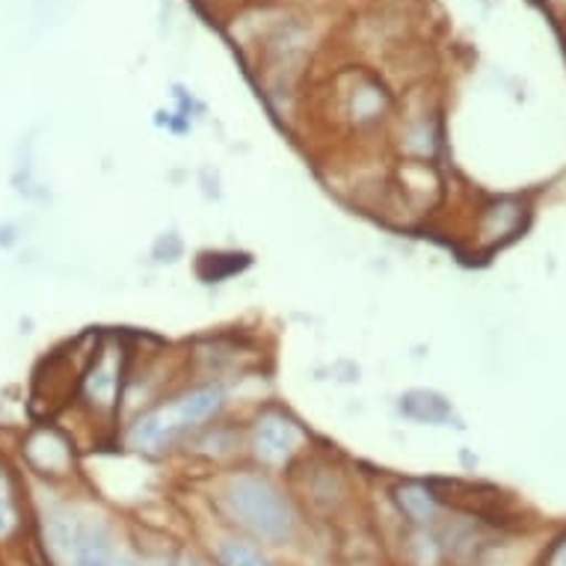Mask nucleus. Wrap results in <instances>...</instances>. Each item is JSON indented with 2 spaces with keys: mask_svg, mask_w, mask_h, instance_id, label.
<instances>
[{
  "mask_svg": "<svg viewBox=\"0 0 566 566\" xmlns=\"http://www.w3.org/2000/svg\"><path fill=\"white\" fill-rule=\"evenodd\" d=\"M21 531V502L15 490V478L0 460V543H7Z\"/></svg>",
  "mask_w": 566,
  "mask_h": 566,
  "instance_id": "6e6552de",
  "label": "nucleus"
},
{
  "mask_svg": "<svg viewBox=\"0 0 566 566\" xmlns=\"http://www.w3.org/2000/svg\"><path fill=\"white\" fill-rule=\"evenodd\" d=\"M303 446V430L285 418L282 412H264L255 421V437H252V448L261 463L282 465L289 463L291 457L297 454Z\"/></svg>",
  "mask_w": 566,
  "mask_h": 566,
  "instance_id": "39448f33",
  "label": "nucleus"
},
{
  "mask_svg": "<svg viewBox=\"0 0 566 566\" xmlns=\"http://www.w3.org/2000/svg\"><path fill=\"white\" fill-rule=\"evenodd\" d=\"M122 391V350L102 347L81 377V395L98 412H113Z\"/></svg>",
  "mask_w": 566,
  "mask_h": 566,
  "instance_id": "20e7f679",
  "label": "nucleus"
},
{
  "mask_svg": "<svg viewBox=\"0 0 566 566\" xmlns=\"http://www.w3.org/2000/svg\"><path fill=\"white\" fill-rule=\"evenodd\" d=\"M21 457L24 463L42 478H65L75 465V451L72 442L54 428H33L21 442Z\"/></svg>",
  "mask_w": 566,
  "mask_h": 566,
  "instance_id": "7ed1b4c3",
  "label": "nucleus"
},
{
  "mask_svg": "<svg viewBox=\"0 0 566 566\" xmlns=\"http://www.w3.org/2000/svg\"><path fill=\"white\" fill-rule=\"evenodd\" d=\"M546 566H566V537L552 548V555H548Z\"/></svg>",
  "mask_w": 566,
  "mask_h": 566,
  "instance_id": "9b49d317",
  "label": "nucleus"
},
{
  "mask_svg": "<svg viewBox=\"0 0 566 566\" xmlns=\"http://www.w3.org/2000/svg\"><path fill=\"white\" fill-rule=\"evenodd\" d=\"M111 566H139L137 560H134V557H128V555H119V552H116V557H113V564Z\"/></svg>",
  "mask_w": 566,
  "mask_h": 566,
  "instance_id": "ddd939ff",
  "label": "nucleus"
},
{
  "mask_svg": "<svg viewBox=\"0 0 566 566\" xmlns=\"http://www.w3.org/2000/svg\"><path fill=\"white\" fill-rule=\"evenodd\" d=\"M223 407V389L220 386H199V389L187 391L181 398L169 400L164 407L151 409L149 416H143L130 428L128 446L146 454L164 451L172 446L181 433L199 428L202 421L220 412Z\"/></svg>",
  "mask_w": 566,
  "mask_h": 566,
  "instance_id": "f03ea898",
  "label": "nucleus"
},
{
  "mask_svg": "<svg viewBox=\"0 0 566 566\" xmlns=\"http://www.w3.org/2000/svg\"><path fill=\"white\" fill-rule=\"evenodd\" d=\"M522 223H525V205L516 202V199H499L483 211L478 241L490 250L495 243H504L507 238H513L522 229Z\"/></svg>",
  "mask_w": 566,
  "mask_h": 566,
  "instance_id": "423d86ee",
  "label": "nucleus"
},
{
  "mask_svg": "<svg viewBox=\"0 0 566 566\" xmlns=\"http://www.w3.org/2000/svg\"><path fill=\"white\" fill-rule=\"evenodd\" d=\"M400 409L407 412L409 418L416 421H428V424H439V421H448L451 418V407L446 400L433 395V391H409Z\"/></svg>",
  "mask_w": 566,
  "mask_h": 566,
  "instance_id": "1a4fd4ad",
  "label": "nucleus"
},
{
  "mask_svg": "<svg viewBox=\"0 0 566 566\" xmlns=\"http://www.w3.org/2000/svg\"><path fill=\"white\" fill-rule=\"evenodd\" d=\"M223 504L238 525L264 543H285L294 534V511L289 499L261 474L241 472L226 483Z\"/></svg>",
  "mask_w": 566,
  "mask_h": 566,
  "instance_id": "f257e3e1",
  "label": "nucleus"
},
{
  "mask_svg": "<svg viewBox=\"0 0 566 566\" xmlns=\"http://www.w3.org/2000/svg\"><path fill=\"white\" fill-rule=\"evenodd\" d=\"M395 504H398V511L407 516L412 525L418 528H428L433 522L439 520V511H442V504H439L437 492L424 486V483H403L395 490Z\"/></svg>",
  "mask_w": 566,
  "mask_h": 566,
  "instance_id": "0eeeda50",
  "label": "nucleus"
},
{
  "mask_svg": "<svg viewBox=\"0 0 566 566\" xmlns=\"http://www.w3.org/2000/svg\"><path fill=\"white\" fill-rule=\"evenodd\" d=\"M176 566H214L211 560H205L202 555H193V552H185V555L178 557Z\"/></svg>",
  "mask_w": 566,
  "mask_h": 566,
  "instance_id": "f8f14e48",
  "label": "nucleus"
},
{
  "mask_svg": "<svg viewBox=\"0 0 566 566\" xmlns=\"http://www.w3.org/2000/svg\"><path fill=\"white\" fill-rule=\"evenodd\" d=\"M217 560H220V566H273L247 539H223L217 546Z\"/></svg>",
  "mask_w": 566,
  "mask_h": 566,
  "instance_id": "9d476101",
  "label": "nucleus"
}]
</instances>
